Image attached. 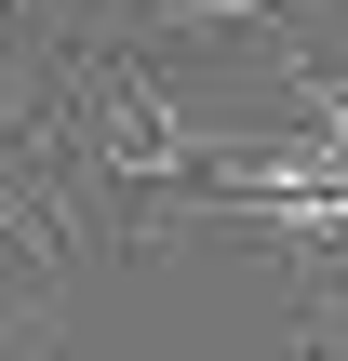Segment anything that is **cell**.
I'll list each match as a JSON object with an SVG mask.
<instances>
[{
    "label": "cell",
    "instance_id": "2",
    "mask_svg": "<svg viewBox=\"0 0 348 361\" xmlns=\"http://www.w3.org/2000/svg\"><path fill=\"white\" fill-rule=\"evenodd\" d=\"M282 361H348V281L295 308V335H282Z\"/></svg>",
    "mask_w": 348,
    "mask_h": 361
},
{
    "label": "cell",
    "instance_id": "1",
    "mask_svg": "<svg viewBox=\"0 0 348 361\" xmlns=\"http://www.w3.org/2000/svg\"><path fill=\"white\" fill-rule=\"evenodd\" d=\"M282 27H295V0H107V40H134V54L148 40H255L268 54Z\"/></svg>",
    "mask_w": 348,
    "mask_h": 361
}]
</instances>
